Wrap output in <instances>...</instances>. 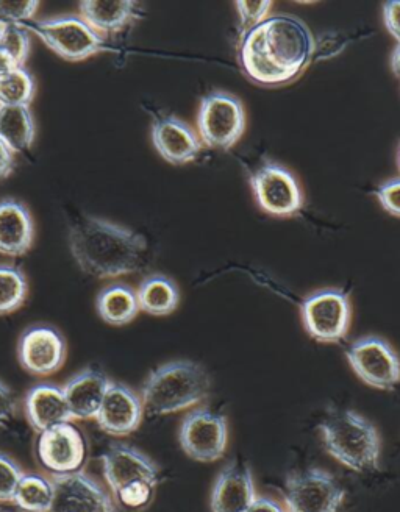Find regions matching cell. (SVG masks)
Returning a JSON list of instances; mask_svg holds the SVG:
<instances>
[{"mask_svg":"<svg viewBox=\"0 0 400 512\" xmlns=\"http://www.w3.org/2000/svg\"><path fill=\"white\" fill-rule=\"evenodd\" d=\"M316 38L302 19L272 15L243 33L238 60L250 82L266 88L290 85L315 60Z\"/></svg>","mask_w":400,"mask_h":512,"instance_id":"6da1fadb","label":"cell"},{"mask_svg":"<svg viewBox=\"0 0 400 512\" xmlns=\"http://www.w3.org/2000/svg\"><path fill=\"white\" fill-rule=\"evenodd\" d=\"M69 252L80 271L107 280L140 271L147 252V241L132 228L86 214L71 225Z\"/></svg>","mask_w":400,"mask_h":512,"instance_id":"7a4b0ae2","label":"cell"},{"mask_svg":"<svg viewBox=\"0 0 400 512\" xmlns=\"http://www.w3.org/2000/svg\"><path fill=\"white\" fill-rule=\"evenodd\" d=\"M211 378L202 364L169 361L152 370L141 388L144 409L152 416H169L202 405L210 397Z\"/></svg>","mask_w":400,"mask_h":512,"instance_id":"3957f363","label":"cell"},{"mask_svg":"<svg viewBox=\"0 0 400 512\" xmlns=\"http://www.w3.org/2000/svg\"><path fill=\"white\" fill-rule=\"evenodd\" d=\"M325 450L354 472L380 469L382 438L371 420L354 409H333L319 424Z\"/></svg>","mask_w":400,"mask_h":512,"instance_id":"277c9868","label":"cell"},{"mask_svg":"<svg viewBox=\"0 0 400 512\" xmlns=\"http://www.w3.org/2000/svg\"><path fill=\"white\" fill-rule=\"evenodd\" d=\"M246 124V108L235 94L211 91L200 100L197 135L208 149H232L243 138Z\"/></svg>","mask_w":400,"mask_h":512,"instance_id":"5b68a950","label":"cell"},{"mask_svg":"<svg viewBox=\"0 0 400 512\" xmlns=\"http://www.w3.org/2000/svg\"><path fill=\"white\" fill-rule=\"evenodd\" d=\"M35 33L54 54L63 60L83 61L108 50L104 36L94 32L85 19L77 15H60L24 25Z\"/></svg>","mask_w":400,"mask_h":512,"instance_id":"8992f818","label":"cell"},{"mask_svg":"<svg viewBox=\"0 0 400 512\" xmlns=\"http://www.w3.org/2000/svg\"><path fill=\"white\" fill-rule=\"evenodd\" d=\"M346 489L335 475L319 467L288 473L283 491L286 512H341Z\"/></svg>","mask_w":400,"mask_h":512,"instance_id":"52a82bcc","label":"cell"},{"mask_svg":"<svg viewBox=\"0 0 400 512\" xmlns=\"http://www.w3.org/2000/svg\"><path fill=\"white\" fill-rule=\"evenodd\" d=\"M300 317L311 339L321 344H338L352 324V302L343 289L325 288L300 303Z\"/></svg>","mask_w":400,"mask_h":512,"instance_id":"ba28073f","label":"cell"},{"mask_svg":"<svg viewBox=\"0 0 400 512\" xmlns=\"http://www.w3.org/2000/svg\"><path fill=\"white\" fill-rule=\"evenodd\" d=\"M229 433V417L210 406H196L180 424V447L197 463H216L227 450Z\"/></svg>","mask_w":400,"mask_h":512,"instance_id":"9c48e42d","label":"cell"},{"mask_svg":"<svg viewBox=\"0 0 400 512\" xmlns=\"http://www.w3.org/2000/svg\"><path fill=\"white\" fill-rule=\"evenodd\" d=\"M258 207L274 217H293L305 205L296 175L275 161H265L249 178Z\"/></svg>","mask_w":400,"mask_h":512,"instance_id":"30bf717a","label":"cell"},{"mask_svg":"<svg viewBox=\"0 0 400 512\" xmlns=\"http://www.w3.org/2000/svg\"><path fill=\"white\" fill-rule=\"evenodd\" d=\"M347 363L363 383L379 391H393L400 384V356L380 336H363L347 347Z\"/></svg>","mask_w":400,"mask_h":512,"instance_id":"8fae6325","label":"cell"},{"mask_svg":"<svg viewBox=\"0 0 400 512\" xmlns=\"http://www.w3.org/2000/svg\"><path fill=\"white\" fill-rule=\"evenodd\" d=\"M68 345L65 336L52 325H32L18 341V361L35 377H50L65 366Z\"/></svg>","mask_w":400,"mask_h":512,"instance_id":"7c38bea8","label":"cell"},{"mask_svg":"<svg viewBox=\"0 0 400 512\" xmlns=\"http://www.w3.org/2000/svg\"><path fill=\"white\" fill-rule=\"evenodd\" d=\"M54 503L49 512H119L115 497L88 473L54 475Z\"/></svg>","mask_w":400,"mask_h":512,"instance_id":"4fadbf2b","label":"cell"},{"mask_svg":"<svg viewBox=\"0 0 400 512\" xmlns=\"http://www.w3.org/2000/svg\"><path fill=\"white\" fill-rule=\"evenodd\" d=\"M38 459L52 477L79 472L86 459L85 438L72 422L49 428L40 433Z\"/></svg>","mask_w":400,"mask_h":512,"instance_id":"5bb4252c","label":"cell"},{"mask_svg":"<svg viewBox=\"0 0 400 512\" xmlns=\"http://www.w3.org/2000/svg\"><path fill=\"white\" fill-rule=\"evenodd\" d=\"M144 413L146 409L141 395L127 384L111 380L94 420L104 433L115 438H125L141 427Z\"/></svg>","mask_w":400,"mask_h":512,"instance_id":"9a60e30c","label":"cell"},{"mask_svg":"<svg viewBox=\"0 0 400 512\" xmlns=\"http://www.w3.org/2000/svg\"><path fill=\"white\" fill-rule=\"evenodd\" d=\"M150 138L158 155L174 166L193 163L204 147L197 130L175 114L158 116L152 122Z\"/></svg>","mask_w":400,"mask_h":512,"instance_id":"2e32d148","label":"cell"},{"mask_svg":"<svg viewBox=\"0 0 400 512\" xmlns=\"http://www.w3.org/2000/svg\"><path fill=\"white\" fill-rule=\"evenodd\" d=\"M102 470L111 494L132 481H149L158 486L160 478V469L154 459L124 442H113L107 448L102 455Z\"/></svg>","mask_w":400,"mask_h":512,"instance_id":"e0dca14e","label":"cell"},{"mask_svg":"<svg viewBox=\"0 0 400 512\" xmlns=\"http://www.w3.org/2000/svg\"><path fill=\"white\" fill-rule=\"evenodd\" d=\"M254 472L244 461H232L216 477L210 495L211 512H247L257 500Z\"/></svg>","mask_w":400,"mask_h":512,"instance_id":"ac0fdd59","label":"cell"},{"mask_svg":"<svg viewBox=\"0 0 400 512\" xmlns=\"http://www.w3.org/2000/svg\"><path fill=\"white\" fill-rule=\"evenodd\" d=\"M25 419L36 433L72 422L63 388L52 383L35 384L24 397Z\"/></svg>","mask_w":400,"mask_h":512,"instance_id":"d6986e66","label":"cell"},{"mask_svg":"<svg viewBox=\"0 0 400 512\" xmlns=\"http://www.w3.org/2000/svg\"><path fill=\"white\" fill-rule=\"evenodd\" d=\"M111 378L96 367H86L63 386L72 420H93L104 402Z\"/></svg>","mask_w":400,"mask_h":512,"instance_id":"ffe728a7","label":"cell"},{"mask_svg":"<svg viewBox=\"0 0 400 512\" xmlns=\"http://www.w3.org/2000/svg\"><path fill=\"white\" fill-rule=\"evenodd\" d=\"M35 221L29 207L18 199H0V253L27 255L35 242Z\"/></svg>","mask_w":400,"mask_h":512,"instance_id":"44dd1931","label":"cell"},{"mask_svg":"<svg viewBox=\"0 0 400 512\" xmlns=\"http://www.w3.org/2000/svg\"><path fill=\"white\" fill-rule=\"evenodd\" d=\"M79 15L85 19L94 32L104 36L118 35L129 29L133 22L140 21L144 16L140 2H82L79 4Z\"/></svg>","mask_w":400,"mask_h":512,"instance_id":"7402d4cb","label":"cell"},{"mask_svg":"<svg viewBox=\"0 0 400 512\" xmlns=\"http://www.w3.org/2000/svg\"><path fill=\"white\" fill-rule=\"evenodd\" d=\"M96 311L105 324L124 327L140 314L136 289L124 283H113L97 294Z\"/></svg>","mask_w":400,"mask_h":512,"instance_id":"603a6c76","label":"cell"},{"mask_svg":"<svg viewBox=\"0 0 400 512\" xmlns=\"http://www.w3.org/2000/svg\"><path fill=\"white\" fill-rule=\"evenodd\" d=\"M140 310L150 316H169L180 305L179 285L168 275H147L136 289Z\"/></svg>","mask_w":400,"mask_h":512,"instance_id":"cb8c5ba5","label":"cell"},{"mask_svg":"<svg viewBox=\"0 0 400 512\" xmlns=\"http://www.w3.org/2000/svg\"><path fill=\"white\" fill-rule=\"evenodd\" d=\"M36 122L30 107H0V141L13 153L35 144Z\"/></svg>","mask_w":400,"mask_h":512,"instance_id":"d4e9b609","label":"cell"},{"mask_svg":"<svg viewBox=\"0 0 400 512\" xmlns=\"http://www.w3.org/2000/svg\"><path fill=\"white\" fill-rule=\"evenodd\" d=\"M54 492L52 478L41 473H24L11 503L21 512H49Z\"/></svg>","mask_w":400,"mask_h":512,"instance_id":"484cf974","label":"cell"},{"mask_svg":"<svg viewBox=\"0 0 400 512\" xmlns=\"http://www.w3.org/2000/svg\"><path fill=\"white\" fill-rule=\"evenodd\" d=\"M29 296V280L21 267L0 264V316L15 313Z\"/></svg>","mask_w":400,"mask_h":512,"instance_id":"4316f807","label":"cell"},{"mask_svg":"<svg viewBox=\"0 0 400 512\" xmlns=\"http://www.w3.org/2000/svg\"><path fill=\"white\" fill-rule=\"evenodd\" d=\"M36 96V82L25 68L16 69L0 80V107H30Z\"/></svg>","mask_w":400,"mask_h":512,"instance_id":"83f0119b","label":"cell"},{"mask_svg":"<svg viewBox=\"0 0 400 512\" xmlns=\"http://www.w3.org/2000/svg\"><path fill=\"white\" fill-rule=\"evenodd\" d=\"M0 49L5 50L19 68H24L32 49V38L24 24H0Z\"/></svg>","mask_w":400,"mask_h":512,"instance_id":"f1b7e54d","label":"cell"},{"mask_svg":"<svg viewBox=\"0 0 400 512\" xmlns=\"http://www.w3.org/2000/svg\"><path fill=\"white\" fill-rule=\"evenodd\" d=\"M155 489L157 486L149 481H132L116 491L113 497L125 508L143 509L154 500Z\"/></svg>","mask_w":400,"mask_h":512,"instance_id":"f546056e","label":"cell"},{"mask_svg":"<svg viewBox=\"0 0 400 512\" xmlns=\"http://www.w3.org/2000/svg\"><path fill=\"white\" fill-rule=\"evenodd\" d=\"M22 467L7 453L0 452V503H11L24 475Z\"/></svg>","mask_w":400,"mask_h":512,"instance_id":"4dcf8cb0","label":"cell"},{"mask_svg":"<svg viewBox=\"0 0 400 512\" xmlns=\"http://www.w3.org/2000/svg\"><path fill=\"white\" fill-rule=\"evenodd\" d=\"M235 8L240 18L241 30L246 33L269 18L272 2H236Z\"/></svg>","mask_w":400,"mask_h":512,"instance_id":"1f68e13d","label":"cell"},{"mask_svg":"<svg viewBox=\"0 0 400 512\" xmlns=\"http://www.w3.org/2000/svg\"><path fill=\"white\" fill-rule=\"evenodd\" d=\"M40 2H0V24H24L36 15Z\"/></svg>","mask_w":400,"mask_h":512,"instance_id":"d6a6232c","label":"cell"},{"mask_svg":"<svg viewBox=\"0 0 400 512\" xmlns=\"http://www.w3.org/2000/svg\"><path fill=\"white\" fill-rule=\"evenodd\" d=\"M375 197L386 213L400 217V177L390 178L382 183L375 189Z\"/></svg>","mask_w":400,"mask_h":512,"instance_id":"836d02e7","label":"cell"},{"mask_svg":"<svg viewBox=\"0 0 400 512\" xmlns=\"http://www.w3.org/2000/svg\"><path fill=\"white\" fill-rule=\"evenodd\" d=\"M16 414V400L10 386L0 380V428L7 427Z\"/></svg>","mask_w":400,"mask_h":512,"instance_id":"e575fe53","label":"cell"},{"mask_svg":"<svg viewBox=\"0 0 400 512\" xmlns=\"http://www.w3.org/2000/svg\"><path fill=\"white\" fill-rule=\"evenodd\" d=\"M383 22L390 35L400 44V0L383 4Z\"/></svg>","mask_w":400,"mask_h":512,"instance_id":"d590c367","label":"cell"},{"mask_svg":"<svg viewBox=\"0 0 400 512\" xmlns=\"http://www.w3.org/2000/svg\"><path fill=\"white\" fill-rule=\"evenodd\" d=\"M15 166V153L0 141V182H4L15 172Z\"/></svg>","mask_w":400,"mask_h":512,"instance_id":"8d00e7d4","label":"cell"},{"mask_svg":"<svg viewBox=\"0 0 400 512\" xmlns=\"http://www.w3.org/2000/svg\"><path fill=\"white\" fill-rule=\"evenodd\" d=\"M247 512H286L285 506L271 497H260L258 495L254 505L250 506Z\"/></svg>","mask_w":400,"mask_h":512,"instance_id":"74e56055","label":"cell"},{"mask_svg":"<svg viewBox=\"0 0 400 512\" xmlns=\"http://www.w3.org/2000/svg\"><path fill=\"white\" fill-rule=\"evenodd\" d=\"M18 68L16 61L5 50L0 49V80L7 79L8 75L13 74Z\"/></svg>","mask_w":400,"mask_h":512,"instance_id":"f35d334b","label":"cell"},{"mask_svg":"<svg viewBox=\"0 0 400 512\" xmlns=\"http://www.w3.org/2000/svg\"><path fill=\"white\" fill-rule=\"evenodd\" d=\"M391 69L397 77H400V44L394 47L393 55H391Z\"/></svg>","mask_w":400,"mask_h":512,"instance_id":"ab89813d","label":"cell"},{"mask_svg":"<svg viewBox=\"0 0 400 512\" xmlns=\"http://www.w3.org/2000/svg\"><path fill=\"white\" fill-rule=\"evenodd\" d=\"M397 164H399V169H400V147H399V153H397Z\"/></svg>","mask_w":400,"mask_h":512,"instance_id":"60d3db41","label":"cell"},{"mask_svg":"<svg viewBox=\"0 0 400 512\" xmlns=\"http://www.w3.org/2000/svg\"><path fill=\"white\" fill-rule=\"evenodd\" d=\"M0 512H2V511H0Z\"/></svg>","mask_w":400,"mask_h":512,"instance_id":"b9f144b4","label":"cell"}]
</instances>
